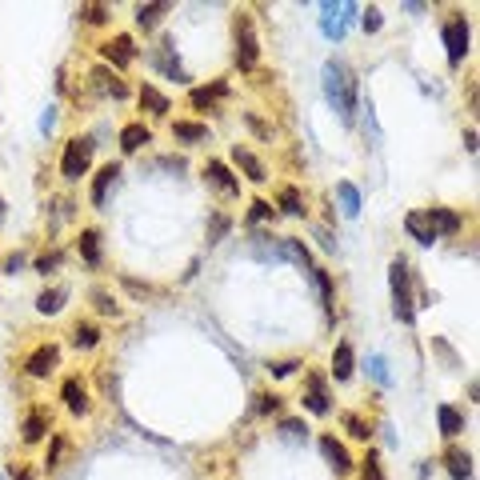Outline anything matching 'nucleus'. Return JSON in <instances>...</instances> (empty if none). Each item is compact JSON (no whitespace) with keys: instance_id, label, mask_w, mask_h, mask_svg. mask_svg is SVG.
I'll return each mask as SVG.
<instances>
[{"instance_id":"nucleus-4","label":"nucleus","mask_w":480,"mask_h":480,"mask_svg":"<svg viewBox=\"0 0 480 480\" xmlns=\"http://www.w3.org/2000/svg\"><path fill=\"white\" fill-rule=\"evenodd\" d=\"M256 56H260V44H256V32L248 16H236V64L240 68H252Z\"/></svg>"},{"instance_id":"nucleus-33","label":"nucleus","mask_w":480,"mask_h":480,"mask_svg":"<svg viewBox=\"0 0 480 480\" xmlns=\"http://www.w3.org/2000/svg\"><path fill=\"white\" fill-rule=\"evenodd\" d=\"M280 208H285L288 216H300V193L297 188H285V193H280Z\"/></svg>"},{"instance_id":"nucleus-16","label":"nucleus","mask_w":480,"mask_h":480,"mask_svg":"<svg viewBox=\"0 0 480 480\" xmlns=\"http://www.w3.org/2000/svg\"><path fill=\"white\" fill-rule=\"evenodd\" d=\"M61 397H64V404H68L72 412H84V409H88V392H84L81 380H64Z\"/></svg>"},{"instance_id":"nucleus-12","label":"nucleus","mask_w":480,"mask_h":480,"mask_svg":"<svg viewBox=\"0 0 480 480\" xmlns=\"http://www.w3.org/2000/svg\"><path fill=\"white\" fill-rule=\"evenodd\" d=\"M148 141H153V133H148L144 124H124V133H121V148H124V153H136V148H144Z\"/></svg>"},{"instance_id":"nucleus-32","label":"nucleus","mask_w":480,"mask_h":480,"mask_svg":"<svg viewBox=\"0 0 480 480\" xmlns=\"http://www.w3.org/2000/svg\"><path fill=\"white\" fill-rule=\"evenodd\" d=\"M325 32L328 36H340L344 32V21L337 16V4H325Z\"/></svg>"},{"instance_id":"nucleus-9","label":"nucleus","mask_w":480,"mask_h":480,"mask_svg":"<svg viewBox=\"0 0 480 480\" xmlns=\"http://www.w3.org/2000/svg\"><path fill=\"white\" fill-rule=\"evenodd\" d=\"M205 173H208V180H213L216 188H220V193H228V196H236V193H240V184H236V176L228 173V168H225L220 160H208V168H205Z\"/></svg>"},{"instance_id":"nucleus-41","label":"nucleus","mask_w":480,"mask_h":480,"mask_svg":"<svg viewBox=\"0 0 480 480\" xmlns=\"http://www.w3.org/2000/svg\"><path fill=\"white\" fill-rule=\"evenodd\" d=\"M61 452H64V440L56 436V440H52V449H48V460H44V464H48V469H56V460H61Z\"/></svg>"},{"instance_id":"nucleus-34","label":"nucleus","mask_w":480,"mask_h":480,"mask_svg":"<svg viewBox=\"0 0 480 480\" xmlns=\"http://www.w3.org/2000/svg\"><path fill=\"white\" fill-rule=\"evenodd\" d=\"M61 260H64L61 252H44V256H36V272H44V276H48L52 268H61Z\"/></svg>"},{"instance_id":"nucleus-22","label":"nucleus","mask_w":480,"mask_h":480,"mask_svg":"<svg viewBox=\"0 0 480 480\" xmlns=\"http://www.w3.org/2000/svg\"><path fill=\"white\" fill-rule=\"evenodd\" d=\"M81 252L88 265H101V236H96V228H84L81 233Z\"/></svg>"},{"instance_id":"nucleus-25","label":"nucleus","mask_w":480,"mask_h":480,"mask_svg":"<svg viewBox=\"0 0 480 480\" xmlns=\"http://www.w3.org/2000/svg\"><path fill=\"white\" fill-rule=\"evenodd\" d=\"M141 104L148 108V113H168V96L156 92L153 84H144V88H141Z\"/></svg>"},{"instance_id":"nucleus-43","label":"nucleus","mask_w":480,"mask_h":480,"mask_svg":"<svg viewBox=\"0 0 480 480\" xmlns=\"http://www.w3.org/2000/svg\"><path fill=\"white\" fill-rule=\"evenodd\" d=\"M280 429H285L288 436H305V432H308L305 424H300V420H285V424H280Z\"/></svg>"},{"instance_id":"nucleus-30","label":"nucleus","mask_w":480,"mask_h":480,"mask_svg":"<svg viewBox=\"0 0 480 480\" xmlns=\"http://www.w3.org/2000/svg\"><path fill=\"white\" fill-rule=\"evenodd\" d=\"M280 248H285V256H292V260H297V265H312V256H308V248L305 245H297V240H280Z\"/></svg>"},{"instance_id":"nucleus-40","label":"nucleus","mask_w":480,"mask_h":480,"mask_svg":"<svg viewBox=\"0 0 480 480\" xmlns=\"http://www.w3.org/2000/svg\"><path fill=\"white\" fill-rule=\"evenodd\" d=\"M360 480H380V464H377V456H368V460H364V472H360Z\"/></svg>"},{"instance_id":"nucleus-7","label":"nucleus","mask_w":480,"mask_h":480,"mask_svg":"<svg viewBox=\"0 0 480 480\" xmlns=\"http://www.w3.org/2000/svg\"><path fill=\"white\" fill-rule=\"evenodd\" d=\"M104 61L116 64V68H128V64L136 61V48H133V36H113V41L104 44Z\"/></svg>"},{"instance_id":"nucleus-15","label":"nucleus","mask_w":480,"mask_h":480,"mask_svg":"<svg viewBox=\"0 0 480 480\" xmlns=\"http://www.w3.org/2000/svg\"><path fill=\"white\" fill-rule=\"evenodd\" d=\"M121 176V168L116 164H104L101 173H96V180H92V205H104V196H108V184Z\"/></svg>"},{"instance_id":"nucleus-10","label":"nucleus","mask_w":480,"mask_h":480,"mask_svg":"<svg viewBox=\"0 0 480 480\" xmlns=\"http://www.w3.org/2000/svg\"><path fill=\"white\" fill-rule=\"evenodd\" d=\"M305 404L317 412V417H325V412H328V392H325V380H320L317 372L308 377V397H305Z\"/></svg>"},{"instance_id":"nucleus-11","label":"nucleus","mask_w":480,"mask_h":480,"mask_svg":"<svg viewBox=\"0 0 480 480\" xmlns=\"http://www.w3.org/2000/svg\"><path fill=\"white\" fill-rule=\"evenodd\" d=\"M404 228H409V236H417L420 245H432V240H436V233H432V225H429V216L424 213H409L404 216Z\"/></svg>"},{"instance_id":"nucleus-42","label":"nucleus","mask_w":480,"mask_h":480,"mask_svg":"<svg viewBox=\"0 0 480 480\" xmlns=\"http://www.w3.org/2000/svg\"><path fill=\"white\" fill-rule=\"evenodd\" d=\"M364 29H368V32L380 29V9H368V12H364Z\"/></svg>"},{"instance_id":"nucleus-2","label":"nucleus","mask_w":480,"mask_h":480,"mask_svg":"<svg viewBox=\"0 0 480 480\" xmlns=\"http://www.w3.org/2000/svg\"><path fill=\"white\" fill-rule=\"evenodd\" d=\"M392 308H397V317L404 320V325H412V317H417V305H412V288H409V265L404 260H392Z\"/></svg>"},{"instance_id":"nucleus-8","label":"nucleus","mask_w":480,"mask_h":480,"mask_svg":"<svg viewBox=\"0 0 480 480\" xmlns=\"http://www.w3.org/2000/svg\"><path fill=\"white\" fill-rule=\"evenodd\" d=\"M424 216H429V225H432V233H436V236H440V233L452 236V233L460 228V216L452 213V208H429Z\"/></svg>"},{"instance_id":"nucleus-36","label":"nucleus","mask_w":480,"mask_h":480,"mask_svg":"<svg viewBox=\"0 0 480 480\" xmlns=\"http://www.w3.org/2000/svg\"><path fill=\"white\" fill-rule=\"evenodd\" d=\"M92 305L101 308L104 317H116V300L108 297V292H92Z\"/></svg>"},{"instance_id":"nucleus-37","label":"nucleus","mask_w":480,"mask_h":480,"mask_svg":"<svg viewBox=\"0 0 480 480\" xmlns=\"http://www.w3.org/2000/svg\"><path fill=\"white\" fill-rule=\"evenodd\" d=\"M228 233V216H213V228H208V245H216L220 236Z\"/></svg>"},{"instance_id":"nucleus-20","label":"nucleus","mask_w":480,"mask_h":480,"mask_svg":"<svg viewBox=\"0 0 480 480\" xmlns=\"http://www.w3.org/2000/svg\"><path fill=\"white\" fill-rule=\"evenodd\" d=\"M332 377L337 380L352 377V348L348 344H337V352H332Z\"/></svg>"},{"instance_id":"nucleus-44","label":"nucleus","mask_w":480,"mask_h":480,"mask_svg":"<svg viewBox=\"0 0 480 480\" xmlns=\"http://www.w3.org/2000/svg\"><path fill=\"white\" fill-rule=\"evenodd\" d=\"M276 409V397H260V412H272Z\"/></svg>"},{"instance_id":"nucleus-19","label":"nucleus","mask_w":480,"mask_h":480,"mask_svg":"<svg viewBox=\"0 0 480 480\" xmlns=\"http://www.w3.org/2000/svg\"><path fill=\"white\" fill-rule=\"evenodd\" d=\"M225 92H228L225 81H216L213 88H193V104H196V108H213V104L225 96Z\"/></svg>"},{"instance_id":"nucleus-24","label":"nucleus","mask_w":480,"mask_h":480,"mask_svg":"<svg viewBox=\"0 0 480 480\" xmlns=\"http://www.w3.org/2000/svg\"><path fill=\"white\" fill-rule=\"evenodd\" d=\"M337 196H340V205H344V216H357V213H360V193H357V188H352L348 180L337 184Z\"/></svg>"},{"instance_id":"nucleus-23","label":"nucleus","mask_w":480,"mask_h":480,"mask_svg":"<svg viewBox=\"0 0 480 480\" xmlns=\"http://www.w3.org/2000/svg\"><path fill=\"white\" fill-rule=\"evenodd\" d=\"M64 297H68L64 288H44V292H41V300H36V308H41L44 317H52V312H61Z\"/></svg>"},{"instance_id":"nucleus-29","label":"nucleus","mask_w":480,"mask_h":480,"mask_svg":"<svg viewBox=\"0 0 480 480\" xmlns=\"http://www.w3.org/2000/svg\"><path fill=\"white\" fill-rule=\"evenodd\" d=\"M164 12H168V4H141V9H136V21H141L144 29H153Z\"/></svg>"},{"instance_id":"nucleus-6","label":"nucleus","mask_w":480,"mask_h":480,"mask_svg":"<svg viewBox=\"0 0 480 480\" xmlns=\"http://www.w3.org/2000/svg\"><path fill=\"white\" fill-rule=\"evenodd\" d=\"M56 364H61V348H56V344H41L29 360H24V372H29V377H48Z\"/></svg>"},{"instance_id":"nucleus-21","label":"nucleus","mask_w":480,"mask_h":480,"mask_svg":"<svg viewBox=\"0 0 480 480\" xmlns=\"http://www.w3.org/2000/svg\"><path fill=\"white\" fill-rule=\"evenodd\" d=\"M444 460H449V472H452V476H456V480L472 476V456H469V452H460V449H449V456H444Z\"/></svg>"},{"instance_id":"nucleus-13","label":"nucleus","mask_w":480,"mask_h":480,"mask_svg":"<svg viewBox=\"0 0 480 480\" xmlns=\"http://www.w3.org/2000/svg\"><path fill=\"white\" fill-rule=\"evenodd\" d=\"M233 160H236V164H240V168L248 173V180H256V184H260V180H268V176H265V164L256 160V156L248 153V148H240V144H236V148H233Z\"/></svg>"},{"instance_id":"nucleus-5","label":"nucleus","mask_w":480,"mask_h":480,"mask_svg":"<svg viewBox=\"0 0 480 480\" xmlns=\"http://www.w3.org/2000/svg\"><path fill=\"white\" fill-rule=\"evenodd\" d=\"M444 48H449V61L452 64L464 61V52H469V21H464V16L449 21V29H444Z\"/></svg>"},{"instance_id":"nucleus-28","label":"nucleus","mask_w":480,"mask_h":480,"mask_svg":"<svg viewBox=\"0 0 480 480\" xmlns=\"http://www.w3.org/2000/svg\"><path fill=\"white\" fill-rule=\"evenodd\" d=\"M312 280H317V292H320V305L332 312V276L325 268H312Z\"/></svg>"},{"instance_id":"nucleus-3","label":"nucleus","mask_w":480,"mask_h":480,"mask_svg":"<svg viewBox=\"0 0 480 480\" xmlns=\"http://www.w3.org/2000/svg\"><path fill=\"white\" fill-rule=\"evenodd\" d=\"M88 164H92V141H88V136H76V141H68V148H64V160H61L64 180H81V176L88 173Z\"/></svg>"},{"instance_id":"nucleus-26","label":"nucleus","mask_w":480,"mask_h":480,"mask_svg":"<svg viewBox=\"0 0 480 480\" xmlns=\"http://www.w3.org/2000/svg\"><path fill=\"white\" fill-rule=\"evenodd\" d=\"M156 64H160L168 76H176V81H188V76H184V68L173 61V44H160V48H156Z\"/></svg>"},{"instance_id":"nucleus-1","label":"nucleus","mask_w":480,"mask_h":480,"mask_svg":"<svg viewBox=\"0 0 480 480\" xmlns=\"http://www.w3.org/2000/svg\"><path fill=\"white\" fill-rule=\"evenodd\" d=\"M325 92H328V104H332L344 121L357 116V81H352V72H348L340 61L325 64Z\"/></svg>"},{"instance_id":"nucleus-35","label":"nucleus","mask_w":480,"mask_h":480,"mask_svg":"<svg viewBox=\"0 0 480 480\" xmlns=\"http://www.w3.org/2000/svg\"><path fill=\"white\" fill-rule=\"evenodd\" d=\"M344 429L352 432V436H357V440H368V424H364V420H360V417H352V412H348V417H344Z\"/></svg>"},{"instance_id":"nucleus-45","label":"nucleus","mask_w":480,"mask_h":480,"mask_svg":"<svg viewBox=\"0 0 480 480\" xmlns=\"http://www.w3.org/2000/svg\"><path fill=\"white\" fill-rule=\"evenodd\" d=\"M0 220H4V200H0Z\"/></svg>"},{"instance_id":"nucleus-27","label":"nucleus","mask_w":480,"mask_h":480,"mask_svg":"<svg viewBox=\"0 0 480 480\" xmlns=\"http://www.w3.org/2000/svg\"><path fill=\"white\" fill-rule=\"evenodd\" d=\"M44 432H48V420H44V412H32V417L24 420V440H29V444H36Z\"/></svg>"},{"instance_id":"nucleus-17","label":"nucleus","mask_w":480,"mask_h":480,"mask_svg":"<svg viewBox=\"0 0 480 480\" xmlns=\"http://www.w3.org/2000/svg\"><path fill=\"white\" fill-rule=\"evenodd\" d=\"M436 417H440V432H444V436H460V432H464V417H460L452 404H440Z\"/></svg>"},{"instance_id":"nucleus-38","label":"nucleus","mask_w":480,"mask_h":480,"mask_svg":"<svg viewBox=\"0 0 480 480\" xmlns=\"http://www.w3.org/2000/svg\"><path fill=\"white\" fill-rule=\"evenodd\" d=\"M268 216H272V205H268V200H256L252 213H248V220L256 225V220H268Z\"/></svg>"},{"instance_id":"nucleus-18","label":"nucleus","mask_w":480,"mask_h":480,"mask_svg":"<svg viewBox=\"0 0 480 480\" xmlns=\"http://www.w3.org/2000/svg\"><path fill=\"white\" fill-rule=\"evenodd\" d=\"M173 136H176V141L196 144V141H208V128H205V124H193V121H176L173 124Z\"/></svg>"},{"instance_id":"nucleus-39","label":"nucleus","mask_w":480,"mask_h":480,"mask_svg":"<svg viewBox=\"0 0 480 480\" xmlns=\"http://www.w3.org/2000/svg\"><path fill=\"white\" fill-rule=\"evenodd\" d=\"M81 16H84L88 24H101V21H104V9H101V4H84Z\"/></svg>"},{"instance_id":"nucleus-31","label":"nucleus","mask_w":480,"mask_h":480,"mask_svg":"<svg viewBox=\"0 0 480 480\" xmlns=\"http://www.w3.org/2000/svg\"><path fill=\"white\" fill-rule=\"evenodd\" d=\"M76 348H92L96 340H101V332H96V325H76Z\"/></svg>"},{"instance_id":"nucleus-14","label":"nucleus","mask_w":480,"mask_h":480,"mask_svg":"<svg viewBox=\"0 0 480 480\" xmlns=\"http://www.w3.org/2000/svg\"><path fill=\"white\" fill-rule=\"evenodd\" d=\"M320 452L332 460V469H337V472H344L348 464H352V460H348V452H344V444H340L337 436H320Z\"/></svg>"}]
</instances>
